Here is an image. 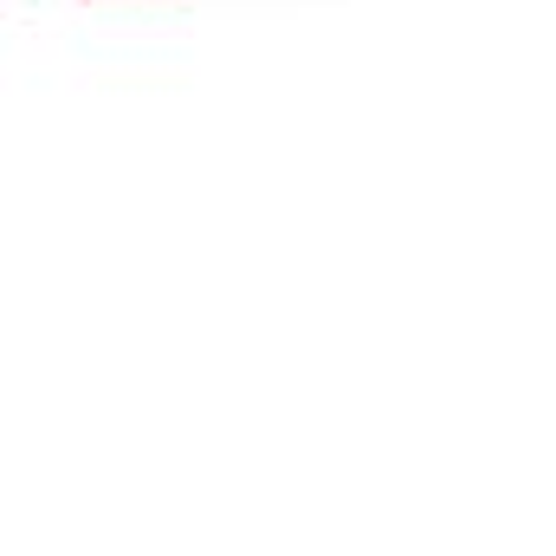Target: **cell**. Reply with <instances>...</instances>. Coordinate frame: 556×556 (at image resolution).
I'll use <instances>...</instances> for the list:
<instances>
[{"mask_svg":"<svg viewBox=\"0 0 556 556\" xmlns=\"http://www.w3.org/2000/svg\"><path fill=\"white\" fill-rule=\"evenodd\" d=\"M91 7H117V0H91Z\"/></svg>","mask_w":556,"mask_h":556,"instance_id":"1","label":"cell"}]
</instances>
